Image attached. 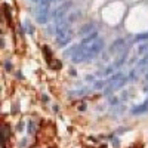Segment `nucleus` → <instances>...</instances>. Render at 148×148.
<instances>
[{
	"mask_svg": "<svg viewBox=\"0 0 148 148\" xmlns=\"http://www.w3.org/2000/svg\"><path fill=\"white\" fill-rule=\"evenodd\" d=\"M102 47H104V40L98 36L96 31H93L92 34L86 36L82 40V43L76 49V52L71 55V61L74 64H80V62H84V61H89L99 53L102 51Z\"/></svg>",
	"mask_w": 148,
	"mask_h": 148,
	"instance_id": "nucleus-1",
	"label": "nucleus"
},
{
	"mask_svg": "<svg viewBox=\"0 0 148 148\" xmlns=\"http://www.w3.org/2000/svg\"><path fill=\"white\" fill-rule=\"evenodd\" d=\"M126 80H127L126 76H123V74H120V73L114 74V76H111V82H110V84L105 88V93L116 92L117 89L123 88V86H125V83H126Z\"/></svg>",
	"mask_w": 148,
	"mask_h": 148,
	"instance_id": "nucleus-2",
	"label": "nucleus"
},
{
	"mask_svg": "<svg viewBox=\"0 0 148 148\" xmlns=\"http://www.w3.org/2000/svg\"><path fill=\"white\" fill-rule=\"evenodd\" d=\"M71 2H67V3H62V5H59L58 8H55V10H53V14H52V18L56 21V19H59V18H62V16H65L67 14H68V10H70V8H71Z\"/></svg>",
	"mask_w": 148,
	"mask_h": 148,
	"instance_id": "nucleus-3",
	"label": "nucleus"
},
{
	"mask_svg": "<svg viewBox=\"0 0 148 148\" xmlns=\"http://www.w3.org/2000/svg\"><path fill=\"white\" fill-rule=\"evenodd\" d=\"M125 47H126V46H125V40L120 39V40H117V42H114L113 45H111V47H110V53H114V55L121 53V52H125V51H126Z\"/></svg>",
	"mask_w": 148,
	"mask_h": 148,
	"instance_id": "nucleus-4",
	"label": "nucleus"
},
{
	"mask_svg": "<svg viewBox=\"0 0 148 148\" xmlns=\"http://www.w3.org/2000/svg\"><path fill=\"white\" fill-rule=\"evenodd\" d=\"M148 110V98L139 105H136L135 108H132V114H141V113H145V111Z\"/></svg>",
	"mask_w": 148,
	"mask_h": 148,
	"instance_id": "nucleus-5",
	"label": "nucleus"
},
{
	"mask_svg": "<svg viewBox=\"0 0 148 148\" xmlns=\"http://www.w3.org/2000/svg\"><path fill=\"white\" fill-rule=\"evenodd\" d=\"M92 30H93V24H88V25H84V27L79 31V34H82V36H89Z\"/></svg>",
	"mask_w": 148,
	"mask_h": 148,
	"instance_id": "nucleus-6",
	"label": "nucleus"
},
{
	"mask_svg": "<svg viewBox=\"0 0 148 148\" xmlns=\"http://www.w3.org/2000/svg\"><path fill=\"white\" fill-rule=\"evenodd\" d=\"M43 53L46 55L47 64H51V61H52L53 58H52V52H51V49H49V46H43Z\"/></svg>",
	"mask_w": 148,
	"mask_h": 148,
	"instance_id": "nucleus-7",
	"label": "nucleus"
},
{
	"mask_svg": "<svg viewBox=\"0 0 148 148\" xmlns=\"http://www.w3.org/2000/svg\"><path fill=\"white\" fill-rule=\"evenodd\" d=\"M148 52V43H144V45H141V46H138V49H136V55H144V53H147Z\"/></svg>",
	"mask_w": 148,
	"mask_h": 148,
	"instance_id": "nucleus-8",
	"label": "nucleus"
},
{
	"mask_svg": "<svg viewBox=\"0 0 148 148\" xmlns=\"http://www.w3.org/2000/svg\"><path fill=\"white\" fill-rule=\"evenodd\" d=\"M2 135H3V145H5V142L9 138V127L6 125H2Z\"/></svg>",
	"mask_w": 148,
	"mask_h": 148,
	"instance_id": "nucleus-9",
	"label": "nucleus"
},
{
	"mask_svg": "<svg viewBox=\"0 0 148 148\" xmlns=\"http://www.w3.org/2000/svg\"><path fill=\"white\" fill-rule=\"evenodd\" d=\"M27 132H28L30 135H33V133L36 132V123H34L33 120H30V121L27 123Z\"/></svg>",
	"mask_w": 148,
	"mask_h": 148,
	"instance_id": "nucleus-10",
	"label": "nucleus"
},
{
	"mask_svg": "<svg viewBox=\"0 0 148 148\" xmlns=\"http://www.w3.org/2000/svg\"><path fill=\"white\" fill-rule=\"evenodd\" d=\"M86 92H88V89H80V90H76V92H70V96H83Z\"/></svg>",
	"mask_w": 148,
	"mask_h": 148,
	"instance_id": "nucleus-11",
	"label": "nucleus"
},
{
	"mask_svg": "<svg viewBox=\"0 0 148 148\" xmlns=\"http://www.w3.org/2000/svg\"><path fill=\"white\" fill-rule=\"evenodd\" d=\"M141 40H148V31L142 33V34H138L136 37H135V42H141Z\"/></svg>",
	"mask_w": 148,
	"mask_h": 148,
	"instance_id": "nucleus-12",
	"label": "nucleus"
},
{
	"mask_svg": "<svg viewBox=\"0 0 148 148\" xmlns=\"http://www.w3.org/2000/svg\"><path fill=\"white\" fill-rule=\"evenodd\" d=\"M24 28H25L27 30V33H33L34 31V28L30 25V24H28V21H25V22H24Z\"/></svg>",
	"mask_w": 148,
	"mask_h": 148,
	"instance_id": "nucleus-13",
	"label": "nucleus"
},
{
	"mask_svg": "<svg viewBox=\"0 0 148 148\" xmlns=\"http://www.w3.org/2000/svg\"><path fill=\"white\" fill-rule=\"evenodd\" d=\"M5 67H6V70H8V71H10V70H12V64L9 62V61H6V62H5Z\"/></svg>",
	"mask_w": 148,
	"mask_h": 148,
	"instance_id": "nucleus-14",
	"label": "nucleus"
},
{
	"mask_svg": "<svg viewBox=\"0 0 148 148\" xmlns=\"http://www.w3.org/2000/svg\"><path fill=\"white\" fill-rule=\"evenodd\" d=\"M80 111H84L86 110V104H80V108H79Z\"/></svg>",
	"mask_w": 148,
	"mask_h": 148,
	"instance_id": "nucleus-15",
	"label": "nucleus"
},
{
	"mask_svg": "<svg viewBox=\"0 0 148 148\" xmlns=\"http://www.w3.org/2000/svg\"><path fill=\"white\" fill-rule=\"evenodd\" d=\"M31 2H33V3H36V5H37V3H40V2H43V0H31Z\"/></svg>",
	"mask_w": 148,
	"mask_h": 148,
	"instance_id": "nucleus-16",
	"label": "nucleus"
}]
</instances>
